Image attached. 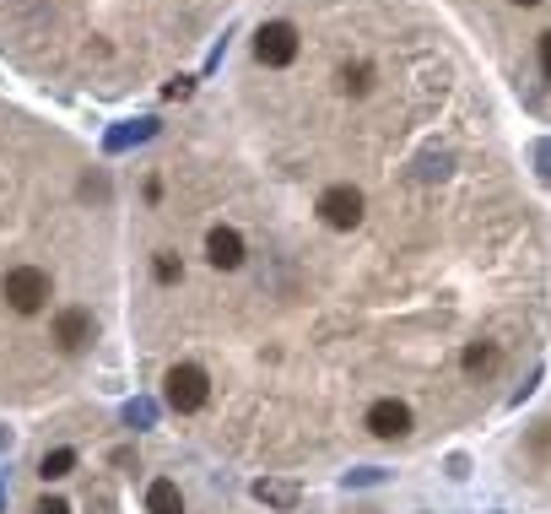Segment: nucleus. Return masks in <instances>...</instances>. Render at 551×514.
Instances as JSON below:
<instances>
[{
    "mask_svg": "<svg viewBox=\"0 0 551 514\" xmlns=\"http://www.w3.org/2000/svg\"><path fill=\"white\" fill-rule=\"evenodd\" d=\"M33 514H71V504H65V498H44V504H38Z\"/></svg>",
    "mask_w": 551,
    "mask_h": 514,
    "instance_id": "nucleus-11",
    "label": "nucleus"
},
{
    "mask_svg": "<svg viewBox=\"0 0 551 514\" xmlns=\"http://www.w3.org/2000/svg\"><path fill=\"white\" fill-rule=\"evenodd\" d=\"M298 49H303V28H298V22L276 17V22H260V28H254V65H265V71L292 65V60H298Z\"/></svg>",
    "mask_w": 551,
    "mask_h": 514,
    "instance_id": "nucleus-1",
    "label": "nucleus"
},
{
    "mask_svg": "<svg viewBox=\"0 0 551 514\" xmlns=\"http://www.w3.org/2000/svg\"><path fill=\"white\" fill-rule=\"evenodd\" d=\"M71 471H76V450H49L44 466H38V477L55 482V477H71Z\"/></svg>",
    "mask_w": 551,
    "mask_h": 514,
    "instance_id": "nucleus-9",
    "label": "nucleus"
},
{
    "mask_svg": "<svg viewBox=\"0 0 551 514\" xmlns=\"http://www.w3.org/2000/svg\"><path fill=\"white\" fill-rule=\"evenodd\" d=\"M206 260H211V271H244V260H249L244 233H238L233 222H217V228H206Z\"/></svg>",
    "mask_w": 551,
    "mask_h": 514,
    "instance_id": "nucleus-5",
    "label": "nucleus"
},
{
    "mask_svg": "<svg viewBox=\"0 0 551 514\" xmlns=\"http://www.w3.org/2000/svg\"><path fill=\"white\" fill-rule=\"evenodd\" d=\"M55 341L65 352H82L87 341H92V314L87 309H65L60 320H55Z\"/></svg>",
    "mask_w": 551,
    "mask_h": 514,
    "instance_id": "nucleus-6",
    "label": "nucleus"
},
{
    "mask_svg": "<svg viewBox=\"0 0 551 514\" xmlns=\"http://www.w3.org/2000/svg\"><path fill=\"white\" fill-rule=\"evenodd\" d=\"M130 423H141V428H146V423H152V406L136 401V406H130Z\"/></svg>",
    "mask_w": 551,
    "mask_h": 514,
    "instance_id": "nucleus-12",
    "label": "nucleus"
},
{
    "mask_svg": "<svg viewBox=\"0 0 551 514\" xmlns=\"http://www.w3.org/2000/svg\"><path fill=\"white\" fill-rule=\"evenodd\" d=\"M254 498H260V504H276V509H292V504H298V487H292V482H260V487H254Z\"/></svg>",
    "mask_w": 551,
    "mask_h": 514,
    "instance_id": "nucleus-8",
    "label": "nucleus"
},
{
    "mask_svg": "<svg viewBox=\"0 0 551 514\" xmlns=\"http://www.w3.org/2000/svg\"><path fill=\"white\" fill-rule=\"evenodd\" d=\"M362 428L373 433V439H384V444H395V439H406V433L416 428V417H411V406L400 401V395H379V401L362 412Z\"/></svg>",
    "mask_w": 551,
    "mask_h": 514,
    "instance_id": "nucleus-4",
    "label": "nucleus"
},
{
    "mask_svg": "<svg viewBox=\"0 0 551 514\" xmlns=\"http://www.w3.org/2000/svg\"><path fill=\"white\" fill-rule=\"evenodd\" d=\"M146 509L152 514H184V498H179V482L157 477L152 487H146Z\"/></svg>",
    "mask_w": 551,
    "mask_h": 514,
    "instance_id": "nucleus-7",
    "label": "nucleus"
},
{
    "mask_svg": "<svg viewBox=\"0 0 551 514\" xmlns=\"http://www.w3.org/2000/svg\"><path fill=\"white\" fill-rule=\"evenodd\" d=\"M0 298H6V309H17V314H38L49 303V271L11 266L6 276H0Z\"/></svg>",
    "mask_w": 551,
    "mask_h": 514,
    "instance_id": "nucleus-3",
    "label": "nucleus"
},
{
    "mask_svg": "<svg viewBox=\"0 0 551 514\" xmlns=\"http://www.w3.org/2000/svg\"><path fill=\"white\" fill-rule=\"evenodd\" d=\"M163 401L173 406V412H200V406L211 401V379H206V368H195V363H173L168 374H163Z\"/></svg>",
    "mask_w": 551,
    "mask_h": 514,
    "instance_id": "nucleus-2",
    "label": "nucleus"
},
{
    "mask_svg": "<svg viewBox=\"0 0 551 514\" xmlns=\"http://www.w3.org/2000/svg\"><path fill=\"white\" fill-rule=\"evenodd\" d=\"M152 271H157V282H179V276H184V266H179L173 255H157V260H152Z\"/></svg>",
    "mask_w": 551,
    "mask_h": 514,
    "instance_id": "nucleus-10",
    "label": "nucleus"
}]
</instances>
